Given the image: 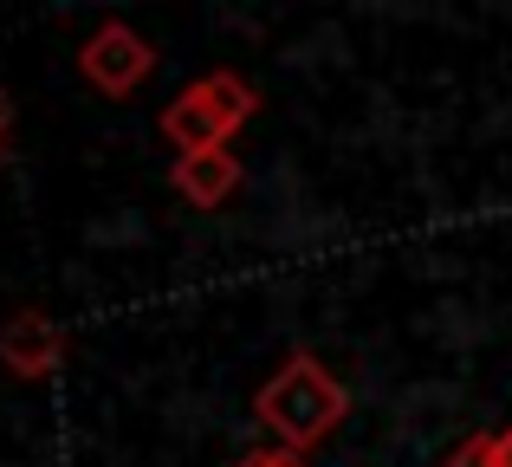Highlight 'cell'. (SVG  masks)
<instances>
[{"label": "cell", "instance_id": "cell-6", "mask_svg": "<svg viewBox=\"0 0 512 467\" xmlns=\"http://www.w3.org/2000/svg\"><path fill=\"white\" fill-rule=\"evenodd\" d=\"M448 467H493V435H467V442L448 455Z\"/></svg>", "mask_w": 512, "mask_h": 467}, {"label": "cell", "instance_id": "cell-2", "mask_svg": "<svg viewBox=\"0 0 512 467\" xmlns=\"http://www.w3.org/2000/svg\"><path fill=\"white\" fill-rule=\"evenodd\" d=\"M260 117V91L240 72H208L195 85H182L163 104V137L175 156H201V150H234V137Z\"/></svg>", "mask_w": 512, "mask_h": 467}, {"label": "cell", "instance_id": "cell-5", "mask_svg": "<svg viewBox=\"0 0 512 467\" xmlns=\"http://www.w3.org/2000/svg\"><path fill=\"white\" fill-rule=\"evenodd\" d=\"M169 182H175V195H182L188 208H208V215H214V208H227L240 195L247 169H240L234 150H201V156H175Z\"/></svg>", "mask_w": 512, "mask_h": 467}, {"label": "cell", "instance_id": "cell-7", "mask_svg": "<svg viewBox=\"0 0 512 467\" xmlns=\"http://www.w3.org/2000/svg\"><path fill=\"white\" fill-rule=\"evenodd\" d=\"M234 467H305V461L286 455V448H260V455H247V461H234Z\"/></svg>", "mask_w": 512, "mask_h": 467}, {"label": "cell", "instance_id": "cell-3", "mask_svg": "<svg viewBox=\"0 0 512 467\" xmlns=\"http://www.w3.org/2000/svg\"><path fill=\"white\" fill-rule=\"evenodd\" d=\"M150 72H156V46L130 20H104L98 33H85V46H78V78H85L91 91H104V98L143 91Z\"/></svg>", "mask_w": 512, "mask_h": 467}, {"label": "cell", "instance_id": "cell-1", "mask_svg": "<svg viewBox=\"0 0 512 467\" xmlns=\"http://www.w3.org/2000/svg\"><path fill=\"white\" fill-rule=\"evenodd\" d=\"M253 416L273 429V442L286 448V455H312V448H325L331 435L344 429V416H350V390L338 377H331V364L325 357H312V351H292L286 364L273 370V377L253 390Z\"/></svg>", "mask_w": 512, "mask_h": 467}, {"label": "cell", "instance_id": "cell-8", "mask_svg": "<svg viewBox=\"0 0 512 467\" xmlns=\"http://www.w3.org/2000/svg\"><path fill=\"white\" fill-rule=\"evenodd\" d=\"M493 467H512V422L493 429Z\"/></svg>", "mask_w": 512, "mask_h": 467}, {"label": "cell", "instance_id": "cell-9", "mask_svg": "<svg viewBox=\"0 0 512 467\" xmlns=\"http://www.w3.org/2000/svg\"><path fill=\"white\" fill-rule=\"evenodd\" d=\"M7 143H13V104H7V91H0V163H7Z\"/></svg>", "mask_w": 512, "mask_h": 467}, {"label": "cell", "instance_id": "cell-4", "mask_svg": "<svg viewBox=\"0 0 512 467\" xmlns=\"http://www.w3.org/2000/svg\"><path fill=\"white\" fill-rule=\"evenodd\" d=\"M65 351H72V338H65V325L52 312H39V305H20V312L0 325V370L20 383H46L65 370Z\"/></svg>", "mask_w": 512, "mask_h": 467}]
</instances>
